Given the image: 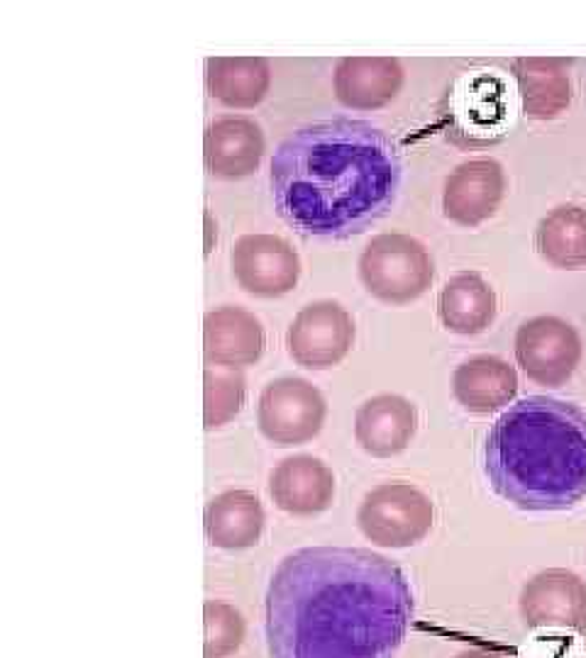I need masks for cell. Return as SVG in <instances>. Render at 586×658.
<instances>
[{
  "mask_svg": "<svg viewBox=\"0 0 586 658\" xmlns=\"http://www.w3.org/2000/svg\"><path fill=\"white\" fill-rule=\"evenodd\" d=\"M536 246L554 269H586V208L567 203L547 212L536 229Z\"/></svg>",
  "mask_w": 586,
  "mask_h": 658,
  "instance_id": "22",
  "label": "cell"
},
{
  "mask_svg": "<svg viewBox=\"0 0 586 658\" xmlns=\"http://www.w3.org/2000/svg\"><path fill=\"white\" fill-rule=\"evenodd\" d=\"M437 315L445 329L462 337H474L496 320V293L479 273L464 271L442 286Z\"/></svg>",
  "mask_w": 586,
  "mask_h": 658,
  "instance_id": "20",
  "label": "cell"
},
{
  "mask_svg": "<svg viewBox=\"0 0 586 658\" xmlns=\"http://www.w3.org/2000/svg\"><path fill=\"white\" fill-rule=\"evenodd\" d=\"M520 615L530 629L586 632V582L567 568L537 574L520 592Z\"/></svg>",
  "mask_w": 586,
  "mask_h": 658,
  "instance_id": "10",
  "label": "cell"
},
{
  "mask_svg": "<svg viewBox=\"0 0 586 658\" xmlns=\"http://www.w3.org/2000/svg\"><path fill=\"white\" fill-rule=\"evenodd\" d=\"M264 337L262 322L255 315L238 307L222 305L203 317V356L208 363L228 371H239L262 359Z\"/></svg>",
  "mask_w": 586,
  "mask_h": 658,
  "instance_id": "12",
  "label": "cell"
},
{
  "mask_svg": "<svg viewBox=\"0 0 586 658\" xmlns=\"http://www.w3.org/2000/svg\"><path fill=\"white\" fill-rule=\"evenodd\" d=\"M355 344V320L340 303L320 300L306 305L286 332L291 359L308 371L332 369Z\"/></svg>",
  "mask_w": 586,
  "mask_h": 658,
  "instance_id": "8",
  "label": "cell"
},
{
  "mask_svg": "<svg viewBox=\"0 0 586 658\" xmlns=\"http://www.w3.org/2000/svg\"><path fill=\"white\" fill-rule=\"evenodd\" d=\"M269 495L289 515H320L335 500V476L315 456H289L269 476Z\"/></svg>",
  "mask_w": 586,
  "mask_h": 658,
  "instance_id": "13",
  "label": "cell"
},
{
  "mask_svg": "<svg viewBox=\"0 0 586 658\" xmlns=\"http://www.w3.org/2000/svg\"><path fill=\"white\" fill-rule=\"evenodd\" d=\"M413 592L391 558L369 548H298L266 591L269 658H396Z\"/></svg>",
  "mask_w": 586,
  "mask_h": 658,
  "instance_id": "1",
  "label": "cell"
},
{
  "mask_svg": "<svg viewBox=\"0 0 586 658\" xmlns=\"http://www.w3.org/2000/svg\"><path fill=\"white\" fill-rule=\"evenodd\" d=\"M513 78L518 84V98L527 118H560L572 102L570 61L557 57H523L513 61Z\"/></svg>",
  "mask_w": 586,
  "mask_h": 658,
  "instance_id": "18",
  "label": "cell"
},
{
  "mask_svg": "<svg viewBox=\"0 0 586 658\" xmlns=\"http://www.w3.org/2000/svg\"><path fill=\"white\" fill-rule=\"evenodd\" d=\"M262 500L249 490H225L205 507V537L212 547L239 551L259 544L264 532Z\"/></svg>",
  "mask_w": 586,
  "mask_h": 658,
  "instance_id": "19",
  "label": "cell"
},
{
  "mask_svg": "<svg viewBox=\"0 0 586 658\" xmlns=\"http://www.w3.org/2000/svg\"><path fill=\"white\" fill-rule=\"evenodd\" d=\"M325 414L323 393L311 380L284 376L262 390L257 424L274 447H298L320 434Z\"/></svg>",
  "mask_w": 586,
  "mask_h": 658,
  "instance_id": "6",
  "label": "cell"
},
{
  "mask_svg": "<svg viewBox=\"0 0 586 658\" xmlns=\"http://www.w3.org/2000/svg\"><path fill=\"white\" fill-rule=\"evenodd\" d=\"M435 522L433 500L410 483H383L369 490L357 512L366 539L383 548H408L423 541Z\"/></svg>",
  "mask_w": 586,
  "mask_h": 658,
  "instance_id": "5",
  "label": "cell"
},
{
  "mask_svg": "<svg viewBox=\"0 0 586 658\" xmlns=\"http://www.w3.org/2000/svg\"><path fill=\"white\" fill-rule=\"evenodd\" d=\"M359 279L382 303H413L433 286V256L416 236L383 232L372 236L359 256Z\"/></svg>",
  "mask_w": 586,
  "mask_h": 658,
  "instance_id": "4",
  "label": "cell"
},
{
  "mask_svg": "<svg viewBox=\"0 0 586 658\" xmlns=\"http://www.w3.org/2000/svg\"><path fill=\"white\" fill-rule=\"evenodd\" d=\"M513 346L523 373L545 388H562L584 356L577 327L557 315H537L523 322Z\"/></svg>",
  "mask_w": 586,
  "mask_h": 658,
  "instance_id": "7",
  "label": "cell"
},
{
  "mask_svg": "<svg viewBox=\"0 0 586 658\" xmlns=\"http://www.w3.org/2000/svg\"><path fill=\"white\" fill-rule=\"evenodd\" d=\"M272 195L291 227L345 239L383 218L401 186V159L382 129L325 120L296 129L272 159Z\"/></svg>",
  "mask_w": 586,
  "mask_h": 658,
  "instance_id": "2",
  "label": "cell"
},
{
  "mask_svg": "<svg viewBox=\"0 0 586 658\" xmlns=\"http://www.w3.org/2000/svg\"><path fill=\"white\" fill-rule=\"evenodd\" d=\"M205 84L212 98L228 108H255L269 93L272 68L262 57H211L205 61Z\"/></svg>",
  "mask_w": 586,
  "mask_h": 658,
  "instance_id": "21",
  "label": "cell"
},
{
  "mask_svg": "<svg viewBox=\"0 0 586 658\" xmlns=\"http://www.w3.org/2000/svg\"><path fill=\"white\" fill-rule=\"evenodd\" d=\"M235 280L247 293L259 298H281L291 293L301 279V259L293 246L279 235H242L230 249Z\"/></svg>",
  "mask_w": 586,
  "mask_h": 658,
  "instance_id": "9",
  "label": "cell"
},
{
  "mask_svg": "<svg viewBox=\"0 0 586 658\" xmlns=\"http://www.w3.org/2000/svg\"><path fill=\"white\" fill-rule=\"evenodd\" d=\"M266 139L255 120L225 115L212 120L205 129V166L215 178L235 181L252 176L264 159Z\"/></svg>",
  "mask_w": 586,
  "mask_h": 658,
  "instance_id": "14",
  "label": "cell"
},
{
  "mask_svg": "<svg viewBox=\"0 0 586 658\" xmlns=\"http://www.w3.org/2000/svg\"><path fill=\"white\" fill-rule=\"evenodd\" d=\"M332 85L345 108H383L399 95L403 67L393 57H345L335 67Z\"/></svg>",
  "mask_w": 586,
  "mask_h": 658,
  "instance_id": "16",
  "label": "cell"
},
{
  "mask_svg": "<svg viewBox=\"0 0 586 658\" xmlns=\"http://www.w3.org/2000/svg\"><path fill=\"white\" fill-rule=\"evenodd\" d=\"M205 658H230L242 646L245 619L238 609L225 602H205Z\"/></svg>",
  "mask_w": 586,
  "mask_h": 658,
  "instance_id": "24",
  "label": "cell"
},
{
  "mask_svg": "<svg viewBox=\"0 0 586 658\" xmlns=\"http://www.w3.org/2000/svg\"><path fill=\"white\" fill-rule=\"evenodd\" d=\"M452 393L467 413H499L518 393V373L499 356H472L452 373Z\"/></svg>",
  "mask_w": 586,
  "mask_h": 658,
  "instance_id": "17",
  "label": "cell"
},
{
  "mask_svg": "<svg viewBox=\"0 0 586 658\" xmlns=\"http://www.w3.org/2000/svg\"><path fill=\"white\" fill-rule=\"evenodd\" d=\"M245 378L238 371L215 373L205 369L203 376V424L218 430L232 422L245 405Z\"/></svg>",
  "mask_w": 586,
  "mask_h": 658,
  "instance_id": "23",
  "label": "cell"
},
{
  "mask_svg": "<svg viewBox=\"0 0 586 658\" xmlns=\"http://www.w3.org/2000/svg\"><path fill=\"white\" fill-rule=\"evenodd\" d=\"M457 658H503V656L501 654H493V651L472 649V651H464V654H459Z\"/></svg>",
  "mask_w": 586,
  "mask_h": 658,
  "instance_id": "25",
  "label": "cell"
},
{
  "mask_svg": "<svg viewBox=\"0 0 586 658\" xmlns=\"http://www.w3.org/2000/svg\"><path fill=\"white\" fill-rule=\"evenodd\" d=\"M493 493L527 512H560L586 500V413L574 403L527 396L486 434Z\"/></svg>",
  "mask_w": 586,
  "mask_h": 658,
  "instance_id": "3",
  "label": "cell"
},
{
  "mask_svg": "<svg viewBox=\"0 0 586 658\" xmlns=\"http://www.w3.org/2000/svg\"><path fill=\"white\" fill-rule=\"evenodd\" d=\"M506 195V173L496 159L482 156L459 164L442 188L445 218L462 227H476L499 210Z\"/></svg>",
  "mask_w": 586,
  "mask_h": 658,
  "instance_id": "11",
  "label": "cell"
},
{
  "mask_svg": "<svg viewBox=\"0 0 586 658\" xmlns=\"http://www.w3.org/2000/svg\"><path fill=\"white\" fill-rule=\"evenodd\" d=\"M416 405L396 393L369 397L355 414V439L366 454L389 458L401 454L416 437Z\"/></svg>",
  "mask_w": 586,
  "mask_h": 658,
  "instance_id": "15",
  "label": "cell"
}]
</instances>
